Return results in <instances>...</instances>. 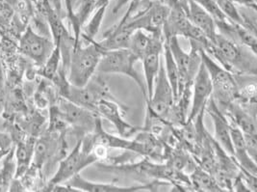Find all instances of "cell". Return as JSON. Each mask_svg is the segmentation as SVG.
Returning a JSON list of instances; mask_svg holds the SVG:
<instances>
[{
    "label": "cell",
    "mask_w": 257,
    "mask_h": 192,
    "mask_svg": "<svg viewBox=\"0 0 257 192\" xmlns=\"http://www.w3.org/2000/svg\"><path fill=\"white\" fill-rule=\"evenodd\" d=\"M1 73H2V72H1V67H0V78H1Z\"/></svg>",
    "instance_id": "obj_34"
},
{
    "label": "cell",
    "mask_w": 257,
    "mask_h": 192,
    "mask_svg": "<svg viewBox=\"0 0 257 192\" xmlns=\"http://www.w3.org/2000/svg\"><path fill=\"white\" fill-rule=\"evenodd\" d=\"M200 57L210 76L212 82V98L218 108L225 110L236 101L238 84L232 72L227 71L222 66L212 59L200 46Z\"/></svg>",
    "instance_id": "obj_3"
},
{
    "label": "cell",
    "mask_w": 257,
    "mask_h": 192,
    "mask_svg": "<svg viewBox=\"0 0 257 192\" xmlns=\"http://www.w3.org/2000/svg\"><path fill=\"white\" fill-rule=\"evenodd\" d=\"M187 17L189 21L198 27L211 42L217 34L215 20L194 0H188Z\"/></svg>",
    "instance_id": "obj_15"
},
{
    "label": "cell",
    "mask_w": 257,
    "mask_h": 192,
    "mask_svg": "<svg viewBox=\"0 0 257 192\" xmlns=\"http://www.w3.org/2000/svg\"><path fill=\"white\" fill-rule=\"evenodd\" d=\"M153 36H154V40H153L152 48L141 60L143 63L145 84L147 87V93H148L147 100H149L152 97L154 80L157 76V73L160 68V60H161L164 43H165L163 35H153Z\"/></svg>",
    "instance_id": "obj_12"
},
{
    "label": "cell",
    "mask_w": 257,
    "mask_h": 192,
    "mask_svg": "<svg viewBox=\"0 0 257 192\" xmlns=\"http://www.w3.org/2000/svg\"><path fill=\"white\" fill-rule=\"evenodd\" d=\"M97 161L98 158L93 152H88L82 148V139H80L70 154L60 160L58 169L48 184L64 183Z\"/></svg>",
    "instance_id": "obj_5"
},
{
    "label": "cell",
    "mask_w": 257,
    "mask_h": 192,
    "mask_svg": "<svg viewBox=\"0 0 257 192\" xmlns=\"http://www.w3.org/2000/svg\"><path fill=\"white\" fill-rule=\"evenodd\" d=\"M235 4L242 5L246 8L252 9L253 11H256V2L255 0H232Z\"/></svg>",
    "instance_id": "obj_29"
},
{
    "label": "cell",
    "mask_w": 257,
    "mask_h": 192,
    "mask_svg": "<svg viewBox=\"0 0 257 192\" xmlns=\"http://www.w3.org/2000/svg\"><path fill=\"white\" fill-rule=\"evenodd\" d=\"M204 111H206L214 123V140L222 148V150L232 156V142H231V123L228 118L223 114L222 110L218 108L217 104L213 100L212 96L208 100Z\"/></svg>",
    "instance_id": "obj_11"
},
{
    "label": "cell",
    "mask_w": 257,
    "mask_h": 192,
    "mask_svg": "<svg viewBox=\"0 0 257 192\" xmlns=\"http://www.w3.org/2000/svg\"><path fill=\"white\" fill-rule=\"evenodd\" d=\"M103 51L95 41L89 44L75 41L68 64V81L70 84L77 87L87 84L95 74Z\"/></svg>",
    "instance_id": "obj_2"
},
{
    "label": "cell",
    "mask_w": 257,
    "mask_h": 192,
    "mask_svg": "<svg viewBox=\"0 0 257 192\" xmlns=\"http://www.w3.org/2000/svg\"><path fill=\"white\" fill-rule=\"evenodd\" d=\"M55 141L51 135H45L36 140L33 153V163L37 168L44 167L47 159L53 155L54 150L57 149Z\"/></svg>",
    "instance_id": "obj_19"
},
{
    "label": "cell",
    "mask_w": 257,
    "mask_h": 192,
    "mask_svg": "<svg viewBox=\"0 0 257 192\" xmlns=\"http://www.w3.org/2000/svg\"><path fill=\"white\" fill-rule=\"evenodd\" d=\"M212 82L209 73L201 61L198 72L192 85V103L191 110L186 122L195 120L200 112L204 111L208 100L212 96Z\"/></svg>",
    "instance_id": "obj_9"
},
{
    "label": "cell",
    "mask_w": 257,
    "mask_h": 192,
    "mask_svg": "<svg viewBox=\"0 0 257 192\" xmlns=\"http://www.w3.org/2000/svg\"><path fill=\"white\" fill-rule=\"evenodd\" d=\"M230 134H231V142H232V150H233L232 157L237 166L244 169L253 175H256V162L249 156L246 151L243 132L231 124Z\"/></svg>",
    "instance_id": "obj_14"
},
{
    "label": "cell",
    "mask_w": 257,
    "mask_h": 192,
    "mask_svg": "<svg viewBox=\"0 0 257 192\" xmlns=\"http://www.w3.org/2000/svg\"><path fill=\"white\" fill-rule=\"evenodd\" d=\"M197 2L201 8H203L206 12L210 15L215 21H224L227 20L222 14L217 0H194Z\"/></svg>",
    "instance_id": "obj_25"
},
{
    "label": "cell",
    "mask_w": 257,
    "mask_h": 192,
    "mask_svg": "<svg viewBox=\"0 0 257 192\" xmlns=\"http://www.w3.org/2000/svg\"><path fill=\"white\" fill-rule=\"evenodd\" d=\"M62 60V55H61V49L58 45L55 46L53 49L52 53L48 57V59L46 61V63L42 66V74L47 77V79L53 80L56 74L58 73L59 67H60V62Z\"/></svg>",
    "instance_id": "obj_24"
},
{
    "label": "cell",
    "mask_w": 257,
    "mask_h": 192,
    "mask_svg": "<svg viewBox=\"0 0 257 192\" xmlns=\"http://www.w3.org/2000/svg\"><path fill=\"white\" fill-rule=\"evenodd\" d=\"M16 12L15 7L6 2L5 0H0V19L2 23H9Z\"/></svg>",
    "instance_id": "obj_27"
},
{
    "label": "cell",
    "mask_w": 257,
    "mask_h": 192,
    "mask_svg": "<svg viewBox=\"0 0 257 192\" xmlns=\"http://www.w3.org/2000/svg\"><path fill=\"white\" fill-rule=\"evenodd\" d=\"M96 0H78L75 11L69 12L70 21L73 27L74 39L77 41L80 36L82 26L86 24L87 20L94 12Z\"/></svg>",
    "instance_id": "obj_18"
},
{
    "label": "cell",
    "mask_w": 257,
    "mask_h": 192,
    "mask_svg": "<svg viewBox=\"0 0 257 192\" xmlns=\"http://www.w3.org/2000/svg\"><path fill=\"white\" fill-rule=\"evenodd\" d=\"M152 1H153V0H137V10H138L139 8H142V7H143V9H144V8L147 7V6L149 5V3H151Z\"/></svg>",
    "instance_id": "obj_31"
},
{
    "label": "cell",
    "mask_w": 257,
    "mask_h": 192,
    "mask_svg": "<svg viewBox=\"0 0 257 192\" xmlns=\"http://www.w3.org/2000/svg\"><path fill=\"white\" fill-rule=\"evenodd\" d=\"M245 140V148L249 156L256 162L257 156V134L243 133Z\"/></svg>",
    "instance_id": "obj_26"
},
{
    "label": "cell",
    "mask_w": 257,
    "mask_h": 192,
    "mask_svg": "<svg viewBox=\"0 0 257 192\" xmlns=\"http://www.w3.org/2000/svg\"><path fill=\"white\" fill-rule=\"evenodd\" d=\"M9 139L4 135L0 134V159L6 153L9 152Z\"/></svg>",
    "instance_id": "obj_28"
},
{
    "label": "cell",
    "mask_w": 257,
    "mask_h": 192,
    "mask_svg": "<svg viewBox=\"0 0 257 192\" xmlns=\"http://www.w3.org/2000/svg\"><path fill=\"white\" fill-rule=\"evenodd\" d=\"M137 62L138 59L131 53L128 48L105 50L98 63L96 72L123 74L128 76L140 87L143 96L147 100L148 93L145 81H143L140 73H138L134 67Z\"/></svg>",
    "instance_id": "obj_4"
},
{
    "label": "cell",
    "mask_w": 257,
    "mask_h": 192,
    "mask_svg": "<svg viewBox=\"0 0 257 192\" xmlns=\"http://www.w3.org/2000/svg\"><path fill=\"white\" fill-rule=\"evenodd\" d=\"M55 48L54 42L49 37L41 35L30 26L26 28L20 40V50L24 56L43 66Z\"/></svg>",
    "instance_id": "obj_6"
},
{
    "label": "cell",
    "mask_w": 257,
    "mask_h": 192,
    "mask_svg": "<svg viewBox=\"0 0 257 192\" xmlns=\"http://www.w3.org/2000/svg\"><path fill=\"white\" fill-rule=\"evenodd\" d=\"M133 31L129 29L125 24V16L117 23V25L111 27L101 41L97 42L98 46L105 50H114V49H122L128 48L130 38Z\"/></svg>",
    "instance_id": "obj_13"
},
{
    "label": "cell",
    "mask_w": 257,
    "mask_h": 192,
    "mask_svg": "<svg viewBox=\"0 0 257 192\" xmlns=\"http://www.w3.org/2000/svg\"><path fill=\"white\" fill-rule=\"evenodd\" d=\"M163 60L164 67H165V72L167 78L171 84V87L173 89L174 93V98H175V103L177 101L178 98V90H179V72L178 68L176 66V61L174 59L172 52L169 48L168 44L164 43L163 48Z\"/></svg>",
    "instance_id": "obj_22"
},
{
    "label": "cell",
    "mask_w": 257,
    "mask_h": 192,
    "mask_svg": "<svg viewBox=\"0 0 257 192\" xmlns=\"http://www.w3.org/2000/svg\"><path fill=\"white\" fill-rule=\"evenodd\" d=\"M153 40L154 36L152 34L148 35L144 32V30L141 29L135 30L130 38L128 49L138 61H141L150 51Z\"/></svg>",
    "instance_id": "obj_20"
},
{
    "label": "cell",
    "mask_w": 257,
    "mask_h": 192,
    "mask_svg": "<svg viewBox=\"0 0 257 192\" xmlns=\"http://www.w3.org/2000/svg\"><path fill=\"white\" fill-rule=\"evenodd\" d=\"M189 178L194 191H224L216 178L199 165L189 175Z\"/></svg>",
    "instance_id": "obj_17"
},
{
    "label": "cell",
    "mask_w": 257,
    "mask_h": 192,
    "mask_svg": "<svg viewBox=\"0 0 257 192\" xmlns=\"http://www.w3.org/2000/svg\"><path fill=\"white\" fill-rule=\"evenodd\" d=\"M24 1H26V2H28V3H30V2H33V3H38V2H40L41 0H24Z\"/></svg>",
    "instance_id": "obj_33"
},
{
    "label": "cell",
    "mask_w": 257,
    "mask_h": 192,
    "mask_svg": "<svg viewBox=\"0 0 257 192\" xmlns=\"http://www.w3.org/2000/svg\"><path fill=\"white\" fill-rule=\"evenodd\" d=\"M224 111L228 114V119L231 124L237 127L243 133L257 134L256 116L255 113L243 108L236 101L233 102Z\"/></svg>",
    "instance_id": "obj_16"
},
{
    "label": "cell",
    "mask_w": 257,
    "mask_h": 192,
    "mask_svg": "<svg viewBox=\"0 0 257 192\" xmlns=\"http://www.w3.org/2000/svg\"><path fill=\"white\" fill-rule=\"evenodd\" d=\"M125 108L117 103V100H101L97 103L94 108V112L100 117L111 122L117 129L120 136L127 138L131 135L140 132L142 128L130 125L122 118V113Z\"/></svg>",
    "instance_id": "obj_8"
},
{
    "label": "cell",
    "mask_w": 257,
    "mask_h": 192,
    "mask_svg": "<svg viewBox=\"0 0 257 192\" xmlns=\"http://www.w3.org/2000/svg\"><path fill=\"white\" fill-rule=\"evenodd\" d=\"M201 48L233 74L256 75V54L219 32L212 42L208 40Z\"/></svg>",
    "instance_id": "obj_1"
},
{
    "label": "cell",
    "mask_w": 257,
    "mask_h": 192,
    "mask_svg": "<svg viewBox=\"0 0 257 192\" xmlns=\"http://www.w3.org/2000/svg\"><path fill=\"white\" fill-rule=\"evenodd\" d=\"M56 106L67 124L82 132L91 133L101 119L94 111L77 106L63 97L59 99Z\"/></svg>",
    "instance_id": "obj_7"
},
{
    "label": "cell",
    "mask_w": 257,
    "mask_h": 192,
    "mask_svg": "<svg viewBox=\"0 0 257 192\" xmlns=\"http://www.w3.org/2000/svg\"><path fill=\"white\" fill-rule=\"evenodd\" d=\"M129 1H132V0H116L113 8V14L118 12L126 3H128Z\"/></svg>",
    "instance_id": "obj_30"
},
{
    "label": "cell",
    "mask_w": 257,
    "mask_h": 192,
    "mask_svg": "<svg viewBox=\"0 0 257 192\" xmlns=\"http://www.w3.org/2000/svg\"><path fill=\"white\" fill-rule=\"evenodd\" d=\"M168 183L166 181L155 180L151 183L138 184V185H130V186H121L114 183H104V182H94L90 180H85L80 174H77L66 181V184L72 188L77 189L78 191L85 192H137L145 189L154 190L156 186Z\"/></svg>",
    "instance_id": "obj_10"
},
{
    "label": "cell",
    "mask_w": 257,
    "mask_h": 192,
    "mask_svg": "<svg viewBox=\"0 0 257 192\" xmlns=\"http://www.w3.org/2000/svg\"><path fill=\"white\" fill-rule=\"evenodd\" d=\"M6 2H8L9 4H11L13 7H15V9L18 7V5H19V2H20V0H5Z\"/></svg>",
    "instance_id": "obj_32"
},
{
    "label": "cell",
    "mask_w": 257,
    "mask_h": 192,
    "mask_svg": "<svg viewBox=\"0 0 257 192\" xmlns=\"http://www.w3.org/2000/svg\"><path fill=\"white\" fill-rule=\"evenodd\" d=\"M34 145H35V140L29 139L26 141L20 142L17 146V150H16V160H17L16 177L17 178L21 177L29 167L33 159Z\"/></svg>",
    "instance_id": "obj_21"
},
{
    "label": "cell",
    "mask_w": 257,
    "mask_h": 192,
    "mask_svg": "<svg viewBox=\"0 0 257 192\" xmlns=\"http://www.w3.org/2000/svg\"><path fill=\"white\" fill-rule=\"evenodd\" d=\"M217 3L227 21L246 27L244 16L239 12L232 0H217Z\"/></svg>",
    "instance_id": "obj_23"
}]
</instances>
